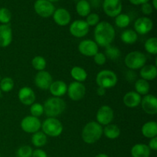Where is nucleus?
Segmentation results:
<instances>
[{
    "label": "nucleus",
    "instance_id": "nucleus-36",
    "mask_svg": "<svg viewBox=\"0 0 157 157\" xmlns=\"http://www.w3.org/2000/svg\"><path fill=\"white\" fill-rule=\"evenodd\" d=\"M12 19V13L7 8L0 9V23L2 25H8Z\"/></svg>",
    "mask_w": 157,
    "mask_h": 157
},
{
    "label": "nucleus",
    "instance_id": "nucleus-16",
    "mask_svg": "<svg viewBox=\"0 0 157 157\" xmlns=\"http://www.w3.org/2000/svg\"><path fill=\"white\" fill-rule=\"evenodd\" d=\"M35 84L37 87L41 90H48L53 82L52 76L48 71H38L35 77Z\"/></svg>",
    "mask_w": 157,
    "mask_h": 157
},
{
    "label": "nucleus",
    "instance_id": "nucleus-48",
    "mask_svg": "<svg viewBox=\"0 0 157 157\" xmlns=\"http://www.w3.org/2000/svg\"><path fill=\"white\" fill-rule=\"evenodd\" d=\"M48 1H49V2H58V1H60V0H48Z\"/></svg>",
    "mask_w": 157,
    "mask_h": 157
},
{
    "label": "nucleus",
    "instance_id": "nucleus-31",
    "mask_svg": "<svg viewBox=\"0 0 157 157\" xmlns=\"http://www.w3.org/2000/svg\"><path fill=\"white\" fill-rule=\"evenodd\" d=\"M15 83L10 77H5L0 81V90L4 93H9L13 89Z\"/></svg>",
    "mask_w": 157,
    "mask_h": 157
},
{
    "label": "nucleus",
    "instance_id": "nucleus-20",
    "mask_svg": "<svg viewBox=\"0 0 157 157\" xmlns=\"http://www.w3.org/2000/svg\"><path fill=\"white\" fill-rule=\"evenodd\" d=\"M142 97L136 91H129L126 94L123 98L124 105L130 108H134L138 107L141 103Z\"/></svg>",
    "mask_w": 157,
    "mask_h": 157
},
{
    "label": "nucleus",
    "instance_id": "nucleus-19",
    "mask_svg": "<svg viewBox=\"0 0 157 157\" xmlns=\"http://www.w3.org/2000/svg\"><path fill=\"white\" fill-rule=\"evenodd\" d=\"M12 30L8 25H0V47L6 48L12 43Z\"/></svg>",
    "mask_w": 157,
    "mask_h": 157
},
{
    "label": "nucleus",
    "instance_id": "nucleus-18",
    "mask_svg": "<svg viewBox=\"0 0 157 157\" xmlns=\"http://www.w3.org/2000/svg\"><path fill=\"white\" fill-rule=\"evenodd\" d=\"M52 15H53V19L55 22L59 26L67 25L70 24L71 20L70 12L67 9H63V8L55 9Z\"/></svg>",
    "mask_w": 157,
    "mask_h": 157
},
{
    "label": "nucleus",
    "instance_id": "nucleus-32",
    "mask_svg": "<svg viewBox=\"0 0 157 157\" xmlns=\"http://www.w3.org/2000/svg\"><path fill=\"white\" fill-rule=\"evenodd\" d=\"M130 17L127 14L121 13L115 17V24L120 29L127 28L130 24Z\"/></svg>",
    "mask_w": 157,
    "mask_h": 157
},
{
    "label": "nucleus",
    "instance_id": "nucleus-13",
    "mask_svg": "<svg viewBox=\"0 0 157 157\" xmlns=\"http://www.w3.org/2000/svg\"><path fill=\"white\" fill-rule=\"evenodd\" d=\"M153 29V21L148 17H140L134 22V31L139 35H147Z\"/></svg>",
    "mask_w": 157,
    "mask_h": 157
},
{
    "label": "nucleus",
    "instance_id": "nucleus-3",
    "mask_svg": "<svg viewBox=\"0 0 157 157\" xmlns=\"http://www.w3.org/2000/svg\"><path fill=\"white\" fill-rule=\"evenodd\" d=\"M43 107L44 113L47 115L48 117H57L64 111L66 103L61 98L52 97L45 101Z\"/></svg>",
    "mask_w": 157,
    "mask_h": 157
},
{
    "label": "nucleus",
    "instance_id": "nucleus-38",
    "mask_svg": "<svg viewBox=\"0 0 157 157\" xmlns=\"http://www.w3.org/2000/svg\"><path fill=\"white\" fill-rule=\"evenodd\" d=\"M33 150L31 147L28 145L22 146L19 147L17 150V156L18 157H32Z\"/></svg>",
    "mask_w": 157,
    "mask_h": 157
},
{
    "label": "nucleus",
    "instance_id": "nucleus-49",
    "mask_svg": "<svg viewBox=\"0 0 157 157\" xmlns=\"http://www.w3.org/2000/svg\"><path fill=\"white\" fill-rule=\"evenodd\" d=\"M2 97V91H1V90H0V98H1Z\"/></svg>",
    "mask_w": 157,
    "mask_h": 157
},
{
    "label": "nucleus",
    "instance_id": "nucleus-1",
    "mask_svg": "<svg viewBox=\"0 0 157 157\" xmlns=\"http://www.w3.org/2000/svg\"><path fill=\"white\" fill-rule=\"evenodd\" d=\"M114 28L108 21H100L95 26L94 36L95 42L101 47H107L110 45L115 38Z\"/></svg>",
    "mask_w": 157,
    "mask_h": 157
},
{
    "label": "nucleus",
    "instance_id": "nucleus-44",
    "mask_svg": "<svg viewBox=\"0 0 157 157\" xmlns=\"http://www.w3.org/2000/svg\"><path fill=\"white\" fill-rule=\"evenodd\" d=\"M131 4L134 5V6H142L144 3L149 2V0H129Z\"/></svg>",
    "mask_w": 157,
    "mask_h": 157
},
{
    "label": "nucleus",
    "instance_id": "nucleus-33",
    "mask_svg": "<svg viewBox=\"0 0 157 157\" xmlns=\"http://www.w3.org/2000/svg\"><path fill=\"white\" fill-rule=\"evenodd\" d=\"M145 50L150 55L157 54V38L156 37H152L148 38L144 44Z\"/></svg>",
    "mask_w": 157,
    "mask_h": 157
},
{
    "label": "nucleus",
    "instance_id": "nucleus-29",
    "mask_svg": "<svg viewBox=\"0 0 157 157\" xmlns=\"http://www.w3.org/2000/svg\"><path fill=\"white\" fill-rule=\"evenodd\" d=\"M76 12L80 16L87 17L90 13V4L87 0H79L76 4Z\"/></svg>",
    "mask_w": 157,
    "mask_h": 157
},
{
    "label": "nucleus",
    "instance_id": "nucleus-23",
    "mask_svg": "<svg viewBox=\"0 0 157 157\" xmlns=\"http://www.w3.org/2000/svg\"><path fill=\"white\" fill-rule=\"evenodd\" d=\"M132 157H150L151 150L147 144H135L130 150Z\"/></svg>",
    "mask_w": 157,
    "mask_h": 157
},
{
    "label": "nucleus",
    "instance_id": "nucleus-7",
    "mask_svg": "<svg viewBox=\"0 0 157 157\" xmlns=\"http://www.w3.org/2000/svg\"><path fill=\"white\" fill-rule=\"evenodd\" d=\"M34 9L39 16L48 18L53 15L55 7L53 3L48 0H36L34 4Z\"/></svg>",
    "mask_w": 157,
    "mask_h": 157
},
{
    "label": "nucleus",
    "instance_id": "nucleus-9",
    "mask_svg": "<svg viewBox=\"0 0 157 157\" xmlns=\"http://www.w3.org/2000/svg\"><path fill=\"white\" fill-rule=\"evenodd\" d=\"M67 93L69 98L72 101H80L85 96L86 87L82 83L74 81L71 83L67 87Z\"/></svg>",
    "mask_w": 157,
    "mask_h": 157
},
{
    "label": "nucleus",
    "instance_id": "nucleus-46",
    "mask_svg": "<svg viewBox=\"0 0 157 157\" xmlns=\"http://www.w3.org/2000/svg\"><path fill=\"white\" fill-rule=\"evenodd\" d=\"M152 6H153V9H157V0H152V3H151Z\"/></svg>",
    "mask_w": 157,
    "mask_h": 157
},
{
    "label": "nucleus",
    "instance_id": "nucleus-14",
    "mask_svg": "<svg viewBox=\"0 0 157 157\" xmlns=\"http://www.w3.org/2000/svg\"><path fill=\"white\" fill-rule=\"evenodd\" d=\"M80 53L86 57H94L98 52V45L93 40L85 39L81 41L78 44Z\"/></svg>",
    "mask_w": 157,
    "mask_h": 157
},
{
    "label": "nucleus",
    "instance_id": "nucleus-39",
    "mask_svg": "<svg viewBox=\"0 0 157 157\" xmlns=\"http://www.w3.org/2000/svg\"><path fill=\"white\" fill-rule=\"evenodd\" d=\"M86 22L90 26H96L100 22V17L97 13H90L87 16Z\"/></svg>",
    "mask_w": 157,
    "mask_h": 157
},
{
    "label": "nucleus",
    "instance_id": "nucleus-24",
    "mask_svg": "<svg viewBox=\"0 0 157 157\" xmlns=\"http://www.w3.org/2000/svg\"><path fill=\"white\" fill-rule=\"evenodd\" d=\"M141 133L146 138L156 137L157 136V124L155 121H148L143 125Z\"/></svg>",
    "mask_w": 157,
    "mask_h": 157
},
{
    "label": "nucleus",
    "instance_id": "nucleus-45",
    "mask_svg": "<svg viewBox=\"0 0 157 157\" xmlns=\"http://www.w3.org/2000/svg\"><path fill=\"white\" fill-rule=\"evenodd\" d=\"M97 94H98V96L100 97L104 96V95H105L106 94V89L103 88V87H98V90H97Z\"/></svg>",
    "mask_w": 157,
    "mask_h": 157
},
{
    "label": "nucleus",
    "instance_id": "nucleus-10",
    "mask_svg": "<svg viewBox=\"0 0 157 157\" xmlns=\"http://www.w3.org/2000/svg\"><path fill=\"white\" fill-rule=\"evenodd\" d=\"M102 6L104 13L111 18L120 15L123 9L121 0H104Z\"/></svg>",
    "mask_w": 157,
    "mask_h": 157
},
{
    "label": "nucleus",
    "instance_id": "nucleus-5",
    "mask_svg": "<svg viewBox=\"0 0 157 157\" xmlns=\"http://www.w3.org/2000/svg\"><path fill=\"white\" fill-rule=\"evenodd\" d=\"M118 78L116 74L110 70H102L96 76V83L98 87L104 89L112 88L116 86Z\"/></svg>",
    "mask_w": 157,
    "mask_h": 157
},
{
    "label": "nucleus",
    "instance_id": "nucleus-30",
    "mask_svg": "<svg viewBox=\"0 0 157 157\" xmlns=\"http://www.w3.org/2000/svg\"><path fill=\"white\" fill-rule=\"evenodd\" d=\"M134 87L136 93L139 94L140 95H144V96L148 94L150 90V86L148 81L142 78L136 80Z\"/></svg>",
    "mask_w": 157,
    "mask_h": 157
},
{
    "label": "nucleus",
    "instance_id": "nucleus-8",
    "mask_svg": "<svg viewBox=\"0 0 157 157\" xmlns=\"http://www.w3.org/2000/svg\"><path fill=\"white\" fill-rule=\"evenodd\" d=\"M21 128L28 133H35L39 131L41 127V123L38 117L33 116H26L21 121Z\"/></svg>",
    "mask_w": 157,
    "mask_h": 157
},
{
    "label": "nucleus",
    "instance_id": "nucleus-21",
    "mask_svg": "<svg viewBox=\"0 0 157 157\" xmlns=\"http://www.w3.org/2000/svg\"><path fill=\"white\" fill-rule=\"evenodd\" d=\"M48 90L53 97L61 98L67 93V85L63 81H55L52 83Z\"/></svg>",
    "mask_w": 157,
    "mask_h": 157
},
{
    "label": "nucleus",
    "instance_id": "nucleus-11",
    "mask_svg": "<svg viewBox=\"0 0 157 157\" xmlns=\"http://www.w3.org/2000/svg\"><path fill=\"white\" fill-rule=\"evenodd\" d=\"M97 122L101 126H107L111 124L114 118V112L113 109L107 105H104L99 108L96 115Z\"/></svg>",
    "mask_w": 157,
    "mask_h": 157
},
{
    "label": "nucleus",
    "instance_id": "nucleus-41",
    "mask_svg": "<svg viewBox=\"0 0 157 157\" xmlns=\"http://www.w3.org/2000/svg\"><path fill=\"white\" fill-rule=\"evenodd\" d=\"M141 10H142V12L144 15H149L153 13L154 9H153L151 4H150L149 2H147L142 5V6H141Z\"/></svg>",
    "mask_w": 157,
    "mask_h": 157
},
{
    "label": "nucleus",
    "instance_id": "nucleus-35",
    "mask_svg": "<svg viewBox=\"0 0 157 157\" xmlns=\"http://www.w3.org/2000/svg\"><path fill=\"white\" fill-rule=\"evenodd\" d=\"M107 58H110V60H117L121 55V52L120 49L116 46L113 45H108L106 47L105 49V54Z\"/></svg>",
    "mask_w": 157,
    "mask_h": 157
},
{
    "label": "nucleus",
    "instance_id": "nucleus-50",
    "mask_svg": "<svg viewBox=\"0 0 157 157\" xmlns=\"http://www.w3.org/2000/svg\"><path fill=\"white\" fill-rule=\"evenodd\" d=\"M0 157H1V156H0Z\"/></svg>",
    "mask_w": 157,
    "mask_h": 157
},
{
    "label": "nucleus",
    "instance_id": "nucleus-22",
    "mask_svg": "<svg viewBox=\"0 0 157 157\" xmlns=\"http://www.w3.org/2000/svg\"><path fill=\"white\" fill-rule=\"evenodd\" d=\"M142 79L146 81H153L157 76V68L156 65L153 64H147L140 68V72Z\"/></svg>",
    "mask_w": 157,
    "mask_h": 157
},
{
    "label": "nucleus",
    "instance_id": "nucleus-27",
    "mask_svg": "<svg viewBox=\"0 0 157 157\" xmlns=\"http://www.w3.org/2000/svg\"><path fill=\"white\" fill-rule=\"evenodd\" d=\"M121 38L123 42L125 44H135L138 40V34L134 30L127 29L122 32Z\"/></svg>",
    "mask_w": 157,
    "mask_h": 157
},
{
    "label": "nucleus",
    "instance_id": "nucleus-43",
    "mask_svg": "<svg viewBox=\"0 0 157 157\" xmlns=\"http://www.w3.org/2000/svg\"><path fill=\"white\" fill-rule=\"evenodd\" d=\"M147 146L150 149V150H153V151L157 150V136L156 137L151 138L150 142H149V144Z\"/></svg>",
    "mask_w": 157,
    "mask_h": 157
},
{
    "label": "nucleus",
    "instance_id": "nucleus-17",
    "mask_svg": "<svg viewBox=\"0 0 157 157\" xmlns=\"http://www.w3.org/2000/svg\"><path fill=\"white\" fill-rule=\"evenodd\" d=\"M18 98L20 102L25 106H31L34 104L36 99V96L31 87H23L18 90Z\"/></svg>",
    "mask_w": 157,
    "mask_h": 157
},
{
    "label": "nucleus",
    "instance_id": "nucleus-25",
    "mask_svg": "<svg viewBox=\"0 0 157 157\" xmlns=\"http://www.w3.org/2000/svg\"><path fill=\"white\" fill-rule=\"evenodd\" d=\"M103 134L110 140L117 139L121 135V129L116 124H110L103 128Z\"/></svg>",
    "mask_w": 157,
    "mask_h": 157
},
{
    "label": "nucleus",
    "instance_id": "nucleus-37",
    "mask_svg": "<svg viewBox=\"0 0 157 157\" xmlns=\"http://www.w3.org/2000/svg\"><path fill=\"white\" fill-rule=\"evenodd\" d=\"M31 115L35 117H39L44 113V107L39 103H34L30 107Z\"/></svg>",
    "mask_w": 157,
    "mask_h": 157
},
{
    "label": "nucleus",
    "instance_id": "nucleus-15",
    "mask_svg": "<svg viewBox=\"0 0 157 157\" xmlns=\"http://www.w3.org/2000/svg\"><path fill=\"white\" fill-rule=\"evenodd\" d=\"M141 107L147 114L155 115L157 113V98L155 95L147 94L141 99Z\"/></svg>",
    "mask_w": 157,
    "mask_h": 157
},
{
    "label": "nucleus",
    "instance_id": "nucleus-47",
    "mask_svg": "<svg viewBox=\"0 0 157 157\" xmlns=\"http://www.w3.org/2000/svg\"><path fill=\"white\" fill-rule=\"evenodd\" d=\"M95 157H109L107 156V154H105V153H99V154L97 155Z\"/></svg>",
    "mask_w": 157,
    "mask_h": 157
},
{
    "label": "nucleus",
    "instance_id": "nucleus-6",
    "mask_svg": "<svg viewBox=\"0 0 157 157\" xmlns=\"http://www.w3.org/2000/svg\"><path fill=\"white\" fill-rule=\"evenodd\" d=\"M124 62L126 66L130 70H137L146 65L147 56L143 52L134 51L127 54L125 57Z\"/></svg>",
    "mask_w": 157,
    "mask_h": 157
},
{
    "label": "nucleus",
    "instance_id": "nucleus-2",
    "mask_svg": "<svg viewBox=\"0 0 157 157\" xmlns=\"http://www.w3.org/2000/svg\"><path fill=\"white\" fill-rule=\"evenodd\" d=\"M103 135V127L95 121H90L84 127L81 133L83 141L87 144L98 142Z\"/></svg>",
    "mask_w": 157,
    "mask_h": 157
},
{
    "label": "nucleus",
    "instance_id": "nucleus-26",
    "mask_svg": "<svg viewBox=\"0 0 157 157\" xmlns=\"http://www.w3.org/2000/svg\"><path fill=\"white\" fill-rule=\"evenodd\" d=\"M71 75L75 81L84 82L87 78V73L83 67L79 66H75L71 71Z\"/></svg>",
    "mask_w": 157,
    "mask_h": 157
},
{
    "label": "nucleus",
    "instance_id": "nucleus-4",
    "mask_svg": "<svg viewBox=\"0 0 157 157\" xmlns=\"http://www.w3.org/2000/svg\"><path fill=\"white\" fill-rule=\"evenodd\" d=\"M42 132L46 136L58 137L62 133L63 125L56 117H48L41 124Z\"/></svg>",
    "mask_w": 157,
    "mask_h": 157
},
{
    "label": "nucleus",
    "instance_id": "nucleus-40",
    "mask_svg": "<svg viewBox=\"0 0 157 157\" xmlns=\"http://www.w3.org/2000/svg\"><path fill=\"white\" fill-rule=\"evenodd\" d=\"M94 61L98 65H104L107 61V57L104 53L98 52L94 56Z\"/></svg>",
    "mask_w": 157,
    "mask_h": 157
},
{
    "label": "nucleus",
    "instance_id": "nucleus-42",
    "mask_svg": "<svg viewBox=\"0 0 157 157\" xmlns=\"http://www.w3.org/2000/svg\"><path fill=\"white\" fill-rule=\"evenodd\" d=\"M32 157H48V155L45 153V151H44L41 149L38 148L36 150H33Z\"/></svg>",
    "mask_w": 157,
    "mask_h": 157
},
{
    "label": "nucleus",
    "instance_id": "nucleus-28",
    "mask_svg": "<svg viewBox=\"0 0 157 157\" xmlns=\"http://www.w3.org/2000/svg\"><path fill=\"white\" fill-rule=\"evenodd\" d=\"M48 142L47 136L42 131H38L32 136V144L37 148H41L46 145Z\"/></svg>",
    "mask_w": 157,
    "mask_h": 157
},
{
    "label": "nucleus",
    "instance_id": "nucleus-12",
    "mask_svg": "<svg viewBox=\"0 0 157 157\" xmlns=\"http://www.w3.org/2000/svg\"><path fill=\"white\" fill-rule=\"evenodd\" d=\"M69 32L75 38H83L89 32V25L84 20H75L69 27Z\"/></svg>",
    "mask_w": 157,
    "mask_h": 157
},
{
    "label": "nucleus",
    "instance_id": "nucleus-34",
    "mask_svg": "<svg viewBox=\"0 0 157 157\" xmlns=\"http://www.w3.org/2000/svg\"><path fill=\"white\" fill-rule=\"evenodd\" d=\"M32 65L35 70L38 71H44L46 66H47V62L43 57L35 56L32 60Z\"/></svg>",
    "mask_w": 157,
    "mask_h": 157
}]
</instances>
